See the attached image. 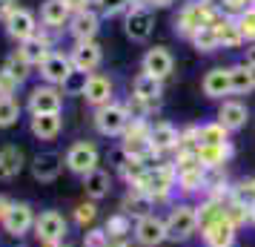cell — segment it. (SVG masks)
<instances>
[{
  "label": "cell",
  "instance_id": "1",
  "mask_svg": "<svg viewBox=\"0 0 255 247\" xmlns=\"http://www.w3.org/2000/svg\"><path fill=\"white\" fill-rule=\"evenodd\" d=\"M175 187H178V170H175V164H149L129 190L143 193L152 204H158V201H169Z\"/></svg>",
  "mask_w": 255,
  "mask_h": 247
},
{
  "label": "cell",
  "instance_id": "2",
  "mask_svg": "<svg viewBox=\"0 0 255 247\" xmlns=\"http://www.w3.org/2000/svg\"><path fill=\"white\" fill-rule=\"evenodd\" d=\"M163 222H166V239L169 242H186L198 230V207H192V204H175Z\"/></svg>",
  "mask_w": 255,
  "mask_h": 247
},
{
  "label": "cell",
  "instance_id": "3",
  "mask_svg": "<svg viewBox=\"0 0 255 247\" xmlns=\"http://www.w3.org/2000/svg\"><path fill=\"white\" fill-rule=\"evenodd\" d=\"M32 230H35L40 245H55V242H63V239H66L69 224H66V219H63L58 210H46L35 219V227H32Z\"/></svg>",
  "mask_w": 255,
  "mask_h": 247
},
{
  "label": "cell",
  "instance_id": "4",
  "mask_svg": "<svg viewBox=\"0 0 255 247\" xmlns=\"http://www.w3.org/2000/svg\"><path fill=\"white\" fill-rule=\"evenodd\" d=\"M66 167H69L75 176H86V173H92L98 170V161H101V153H98V147L89 141H78L69 147V153H66Z\"/></svg>",
  "mask_w": 255,
  "mask_h": 247
},
{
  "label": "cell",
  "instance_id": "5",
  "mask_svg": "<svg viewBox=\"0 0 255 247\" xmlns=\"http://www.w3.org/2000/svg\"><path fill=\"white\" fill-rule=\"evenodd\" d=\"M95 127L101 135H124L129 127V109L121 104H106L95 115Z\"/></svg>",
  "mask_w": 255,
  "mask_h": 247
},
{
  "label": "cell",
  "instance_id": "6",
  "mask_svg": "<svg viewBox=\"0 0 255 247\" xmlns=\"http://www.w3.org/2000/svg\"><path fill=\"white\" fill-rule=\"evenodd\" d=\"M135 242L140 247H158L166 242V222L155 213H146L135 219Z\"/></svg>",
  "mask_w": 255,
  "mask_h": 247
},
{
  "label": "cell",
  "instance_id": "7",
  "mask_svg": "<svg viewBox=\"0 0 255 247\" xmlns=\"http://www.w3.org/2000/svg\"><path fill=\"white\" fill-rule=\"evenodd\" d=\"M35 210L26 204V201H14V207L9 210V216L3 219V230L9 236H14V239H20V236H26L32 227H35Z\"/></svg>",
  "mask_w": 255,
  "mask_h": 247
},
{
  "label": "cell",
  "instance_id": "8",
  "mask_svg": "<svg viewBox=\"0 0 255 247\" xmlns=\"http://www.w3.org/2000/svg\"><path fill=\"white\" fill-rule=\"evenodd\" d=\"M178 26H181V32H184V35L192 37L198 29L212 26V9H209L204 0H201V3H189L184 12H181V20H178Z\"/></svg>",
  "mask_w": 255,
  "mask_h": 247
},
{
  "label": "cell",
  "instance_id": "9",
  "mask_svg": "<svg viewBox=\"0 0 255 247\" xmlns=\"http://www.w3.org/2000/svg\"><path fill=\"white\" fill-rule=\"evenodd\" d=\"M201 233H204L207 247H232L235 245V236H238V227L224 216V219H218V222L201 227Z\"/></svg>",
  "mask_w": 255,
  "mask_h": 247
},
{
  "label": "cell",
  "instance_id": "10",
  "mask_svg": "<svg viewBox=\"0 0 255 247\" xmlns=\"http://www.w3.org/2000/svg\"><path fill=\"white\" fill-rule=\"evenodd\" d=\"M60 104H63V95L55 89V86H37L29 95V109L32 115H46V112H60Z\"/></svg>",
  "mask_w": 255,
  "mask_h": 247
},
{
  "label": "cell",
  "instance_id": "11",
  "mask_svg": "<svg viewBox=\"0 0 255 247\" xmlns=\"http://www.w3.org/2000/svg\"><path fill=\"white\" fill-rule=\"evenodd\" d=\"M72 60L63 58V55H58V52H49L46 58H43V63H40V75H43V81L46 83H66L72 75Z\"/></svg>",
  "mask_w": 255,
  "mask_h": 247
},
{
  "label": "cell",
  "instance_id": "12",
  "mask_svg": "<svg viewBox=\"0 0 255 247\" xmlns=\"http://www.w3.org/2000/svg\"><path fill=\"white\" fill-rule=\"evenodd\" d=\"M112 81L106 78V75H89L86 78V86H83V98L89 101L92 106H106V104H112Z\"/></svg>",
  "mask_w": 255,
  "mask_h": 247
},
{
  "label": "cell",
  "instance_id": "13",
  "mask_svg": "<svg viewBox=\"0 0 255 247\" xmlns=\"http://www.w3.org/2000/svg\"><path fill=\"white\" fill-rule=\"evenodd\" d=\"M143 72L152 75V78H158V81L169 78V75H172V55H169L163 46L149 49V52L143 55Z\"/></svg>",
  "mask_w": 255,
  "mask_h": 247
},
{
  "label": "cell",
  "instance_id": "14",
  "mask_svg": "<svg viewBox=\"0 0 255 247\" xmlns=\"http://www.w3.org/2000/svg\"><path fill=\"white\" fill-rule=\"evenodd\" d=\"M72 69L75 72H92L98 69V63H101V46L95 43V40H86V43H78L75 52H72Z\"/></svg>",
  "mask_w": 255,
  "mask_h": 247
},
{
  "label": "cell",
  "instance_id": "15",
  "mask_svg": "<svg viewBox=\"0 0 255 247\" xmlns=\"http://www.w3.org/2000/svg\"><path fill=\"white\" fill-rule=\"evenodd\" d=\"M6 26H9V35L14 40H32L35 37V14L26 12V9H14L9 17H6Z\"/></svg>",
  "mask_w": 255,
  "mask_h": 247
},
{
  "label": "cell",
  "instance_id": "16",
  "mask_svg": "<svg viewBox=\"0 0 255 247\" xmlns=\"http://www.w3.org/2000/svg\"><path fill=\"white\" fill-rule=\"evenodd\" d=\"M247 118H250V112H247V106H244L241 101H224L221 109H218V124L227 132L241 130L244 124H247Z\"/></svg>",
  "mask_w": 255,
  "mask_h": 247
},
{
  "label": "cell",
  "instance_id": "17",
  "mask_svg": "<svg viewBox=\"0 0 255 247\" xmlns=\"http://www.w3.org/2000/svg\"><path fill=\"white\" fill-rule=\"evenodd\" d=\"M178 138H181V132L175 130L169 121H158L149 132V141H152V150L161 155L166 150H178Z\"/></svg>",
  "mask_w": 255,
  "mask_h": 247
},
{
  "label": "cell",
  "instance_id": "18",
  "mask_svg": "<svg viewBox=\"0 0 255 247\" xmlns=\"http://www.w3.org/2000/svg\"><path fill=\"white\" fill-rule=\"evenodd\" d=\"M60 170H63V158L58 153H40L32 161V176L37 181H55L60 176Z\"/></svg>",
  "mask_w": 255,
  "mask_h": 247
},
{
  "label": "cell",
  "instance_id": "19",
  "mask_svg": "<svg viewBox=\"0 0 255 247\" xmlns=\"http://www.w3.org/2000/svg\"><path fill=\"white\" fill-rule=\"evenodd\" d=\"M20 170H23V150L14 147V144H6V147L0 150V181L17 178Z\"/></svg>",
  "mask_w": 255,
  "mask_h": 247
},
{
  "label": "cell",
  "instance_id": "20",
  "mask_svg": "<svg viewBox=\"0 0 255 247\" xmlns=\"http://www.w3.org/2000/svg\"><path fill=\"white\" fill-rule=\"evenodd\" d=\"M60 130H63V118H60V112L32 115V135L40 138V141H52V138H58Z\"/></svg>",
  "mask_w": 255,
  "mask_h": 247
},
{
  "label": "cell",
  "instance_id": "21",
  "mask_svg": "<svg viewBox=\"0 0 255 247\" xmlns=\"http://www.w3.org/2000/svg\"><path fill=\"white\" fill-rule=\"evenodd\" d=\"M152 26H155L152 14L146 12V9H140V6H135V9L127 14V35L132 37V40H146L149 32H152Z\"/></svg>",
  "mask_w": 255,
  "mask_h": 247
},
{
  "label": "cell",
  "instance_id": "22",
  "mask_svg": "<svg viewBox=\"0 0 255 247\" xmlns=\"http://www.w3.org/2000/svg\"><path fill=\"white\" fill-rule=\"evenodd\" d=\"M232 147L227 144H212V147H198V161L204 170H221V167L230 161Z\"/></svg>",
  "mask_w": 255,
  "mask_h": 247
},
{
  "label": "cell",
  "instance_id": "23",
  "mask_svg": "<svg viewBox=\"0 0 255 247\" xmlns=\"http://www.w3.org/2000/svg\"><path fill=\"white\" fill-rule=\"evenodd\" d=\"M109 187H112V176L106 170H101V167L83 176V190H86L89 201H98V199H104V196H109Z\"/></svg>",
  "mask_w": 255,
  "mask_h": 247
},
{
  "label": "cell",
  "instance_id": "24",
  "mask_svg": "<svg viewBox=\"0 0 255 247\" xmlns=\"http://www.w3.org/2000/svg\"><path fill=\"white\" fill-rule=\"evenodd\" d=\"M204 95L207 98H224V95H230V69H209L204 75Z\"/></svg>",
  "mask_w": 255,
  "mask_h": 247
},
{
  "label": "cell",
  "instance_id": "25",
  "mask_svg": "<svg viewBox=\"0 0 255 247\" xmlns=\"http://www.w3.org/2000/svg\"><path fill=\"white\" fill-rule=\"evenodd\" d=\"M72 37L78 40V43H86V40H92L98 35V17L92 12H78L72 17V26H69Z\"/></svg>",
  "mask_w": 255,
  "mask_h": 247
},
{
  "label": "cell",
  "instance_id": "26",
  "mask_svg": "<svg viewBox=\"0 0 255 247\" xmlns=\"http://www.w3.org/2000/svg\"><path fill=\"white\" fill-rule=\"evenodd\" d=\"M132 89H135L132 98H138V101H143V104H149V106L161 98V81L152 78V75H146V72H140L138 78H135Z\"/></svg>",
  "mask_w": 255,
  "mask_h": 247
},
{
  "label": "cell",
  "instance_id": "27",
  "mask_svg": "<svg viewBox=\"0 0 255 247\" xmlns=\"http://www.w3.org/2000/svg\"><path fill=\"white\" fill-rule=\"evenodd\" d=\"M178 190H181V193H198V190H207V170H204V167L181 170V173H178Z\"/></svg>",
  "mask_w": 255,
  "mask_h": 247
},
{
  "label": "cell",
  "instance_id": "28",
  "mask_svg": "<svg viewBox=\"0 0 255 247\" xmlns=\"http://www.w3.org/2000/svg\"><path fill=\"white\" fill-rule=\"evenodd\" d=\"M40 17L46 26H63L69 20V6L63 0H46L43 9H40Z\"/></svg>",
  "mask_w": 255,
  "mask_h": 247
},
{
  "label": "cell",
  "instance_id": "29",
  "mask_svg": "<svg viewBox=\"0 0 255 247\" xmlns=\"http://www.w3.org/2000/svg\"><path fill=\"white\" fill-rule=\"evenodd\" d=\"M104 230L109 233V239H112V242H121V239H127V236L132 233V219H129L124 210H121V213H112V216L106 219Z\"/></svg>",
  "mask_w": 255,
  "mask_h": 247
},
{
  "label": "cell",
  "instance_id": "30",
  "mask_svg": "<svg viewBox=\"0 0 255 247\" xmlns=\"http://www.w3.org/2000/svg\"><path fill=\"white\" fill-rule=\"evenodd\" d=\"M230 89L235 95H247L250 89H255L253 72H250L247 63H241V66H230Z\"/></svg>",
  "mask_w": 255,
  "mask_h": 247
},
{
  "label": "cell",
  "instance_id": "31",
  "mask_svg": "<svg viewBox=\"0 0 255 247\" xmlns=\"http://www.w3.org/2000/svg\"><path fill=\"white\" fill-rule=\"evenodd\" d=\"M152 207V201L143 196V193H135V190H129L127 199H124V204H121V210L127 213L129 219H140V216H146Z\"/></svg>",
  "mask_w": 255,
  "mask_h": 247
},
{
  "label": "cell",
  "instance_id": "32",
  "mask_svg": "<svg viewBox=\"0 0 255 247\" xmlns=\"http://www.w3.org/2000/svg\"><path fill=\"white\" fill-rule=\"evenodd\" d=\"M212 144H227V130L221 127L218 121L198 127V147H212Z\"/></svg>",
  "mask_w": 255,
  "mask_h": 247
},
{
  "label": "cell",
  "instance_id": "33",
  "mask_svg": "<svg viewBox=\"0 0 255 247\" xmlns=\"http://www.w3.org/2000/svg\"><path fill=\"white\" fill-rule=\"evenodd\" d=\"M215 32H218V43L224 46H238L244 40L241 29H238V20H221V23H212Z\"/></svg>",
  "mask_w": 255,
  "mask_h": 247
},
{
  "label": "cell",
  "instance_id": "34",
  "mask_svg": "<svg viewBox=\"0 0 255 247\" xmlns=\"http://www.w3.org/2000/svg\"><path fill=\"white\" fill-rule=\"evenodd\" d=\"M17 118H20V104H17L14 98H3V95H0V130L14 127Z\"/></svg>",
  "mask_w": 255,
  "mask_h": 247
},
{
  "label": "cell",
  "instance_id": "35",
  "mask_svg": "<svg viewBox=\"0 0 255 247\" xmlns=\"http://www.w3.org/2000/svg\"><path fill=\"white\" fill-rule=\"evenodd\" d=\"M192 43L198 46V52H212L215 46H221L215 26H204V29H198L195 35H192Z\"/></svg>",
  "mask_w": 255,
  "mask_h": 247
},
{
  "label": "cell",
  "instance_id": "36",
  "mask_svg": "<svg viewBox=\"0 0 255 247\" xmlns=\"http://www.w3.org/2000/svg\"><path fill=\"white\" fill-rule=\"evenodd\" d=\"M29 66H32V63H29V60L23 58V55H20V52H17V55H12V58L6 60V75H9V78H12V81H26V75H29Z\"/></svg>",
  "mask_w": 255,
  "mask_h": 247
},
{
  "label": "cell",
  "instance_id": "37",
  "mask_svg": "<svg viewBox=\"0 0 255 247\" xmlns=\"http://www.w3.org/2000/svg\"><path fill=\"white\" fill-rule=\"evenodd\" d=\"M98 219V207H95V201H81L78 207H75V224L83 227V230H89Z\"/></svg>",
  "mask_w": 255,
  "mask_h": 247
},
{
  "label": "cell",
  "instance_id": "38",
  "mask_svg": "<svg viewBox=\"0 0 255 247\" xmlns=\"http://www.w3.org/2000/svg\"><path fill=\"white\" fill-rule=\"evenodd\" d=\"M109 242H112V239H109V233H106L104 227H101V230H98V227H89V230L83 233V247H106Z\"/></svg>",
  "mask_w": 255,
  "mask_h": 247
},
{
  "label": "cell",
  "instance_id": "39",
  "mask_svg": "<svg viewBox=\"0 0 255 247\" xmlns=\"http://www.w3.org/2000/svg\"><path fill=\"white\" fill-rule=\"evenodd\" d=\"M238 29L247 40H255V9H244L238 17Z\"/></svg>",
  "mask_w": 255,
  "mask_h": 247
},
{
  "label": "cell",
  "instance_id": "40",
  "mask_svg": "<svg viewBox=\"0 0 255 247\" xmlns=\"http://www.w3.org/2000/svg\"><path fill=\"white\" fill-rule=\"evenodd\" d=\"M98 3H101V9H104L106 14H118V12H124V9H127L129 0H98Z\"/></svg>",
  "mask_w": 255,
  "mask_h": 247
},
{
  "label": "cell",
  "instance_id": "41",
  "mask_svg": "<svg viewBox=\"0 0 255 247\" xmlns=\"http://www.w3.org/2000/svg\"><path fill=\"white\" fill-rule=\"evenodd\" d=\"M14 207V201L9 199V196H0V224H3V219L9 216V210Z\"/></svg>",
  "mask_w": 255,
  "mask_h": 247
},
{
  "label": "cell",
  "instance_id": "42",
  "mask_svg": "<svg viewBox=\"0 0 255 247\" xmlns=\"http://www.w3.org/2000/svg\"><path fill=\"white\" fill-rule=\"evenodd\" d=\"M63 3H66V6H69V12H86V3H89V0H63Z\"/></svg>",
  "mask_w": 255,
  "mask_h": 247
},
{
  "label": "cell",
  "instance_id": "43",
  "mask_svg": "<svg viewBox=\"0 0 255 247\" xmlns=\"http://www.w3.org/2000/svg\"><path fill=\"white\" fill-rule=\"evenodd\" d=\"M14 9H17V6H14V0H0V12L6 14V17H9Z\"/></svg>",
  "mask_w": 255,
  "mask_h": 247
},
{
  "label": "cell",
  "instance_id": "44",
  "mask_svg": "<svg viewBox=\"0 0 255 247\" xmlns=\"http://www.w3.org/2000/svg\"><path fill=\"white\" fill-rule=\"evenodd\" d=\"M241 193H244V199H247V196H250V199H255V178H250V181L244 184Z\"/></svg>",
  "mask_w": 255,
  "mask_h": 247
},
{
  "label": "cell",
  "instance_id": "45",
  "mask_svg": "<svg viewBox=\"0 0 255 247\" xmlns=\"http://www.w3.org/2000/svg\"><path fill=\"white\" fill-rule=\"evenodd\" d=\"M152 6H158V9H166V6H172L175 0H149Z\"/></svg>",
  "mask_w": 255,
  "mask_h": 247
},
{
  "label": "cell",
  "instance_id": "46",
  "mask_svg": "<svg viewBox=\"0 0 255 247\" xmlns=\"http://www.w3.org/2000/svg\"><path fill=\"white\" fill-rule=\"evenodd\" d=\"M247 66H255V46L247 49Z\"/></svg>",
  "mask_w": 255,
  "mask_h": 247
},
{
  "label": "cell",
  "instance_id": "47",
  "mask_svg": "<svg viewBox=\"0 0 255 247\" xmlns=\"http://www.w3.org/2000/svg\"><path fill=\"white\" fill-rule=\"evenodd\" d=\"M250 224H255V199H250Z\"/></svg>",
  "mask_w": 255,
  "mask_h": 247
},
{
  "label": "cell",
  "instance_id": "48",
  "mask_svg": "<svg viewBox=\"0 0 255 247\" xmlns=\"http://www.w3.org/2000/svg\"><path fill=\"white\" fill-rule=\"evenodd\" d=\"M106 247H129V245H127V242H124V239H121V242H109V245H106Z\"/></svg>",
  "mask_w": 255,
  "mask_h": 247
},
{
  "label": "cell",
  "instance_id": "49",
  "mask_svg": "<svg viewBox=\"0 0 255 247\" xmlns=\"http://www.w3.org/2000/svg\"><path fill=\"white\" fill-rule=\"evenodd\" d=\"M40 247H66L63 242H55V245H40Z\"/></svg>",
  "mask_w": 255,
  "mask_h": 247
},
{
  "label": "cell",
  "instance_id": "50",
  "mask_svg": "<svg viewBox=\"0 0 255 247\" xmlns=\"http://www.w3.org/2000/svg\"><path fill=\"white\" fill-rule=\"evenodd\" d=\"M250 72H253V83H255V66H250Z\"/></svg>",
  "mask_w": 255,
  "mask_h": 247
},
{
  "label": "cell",
  "instance_id": "51",
  "mask_svg": "<svg viewBox=\"0 0 255 247\" xmlns=\"http://www.w3.org/2000/svg\"><path fill=\"white\" fill-rule=\"evenodd\" d=\"M132 3H138V0H132Z\"/></svg>",
  "mask_w": 255,
  "mask_h": 247
}]
</instances>
